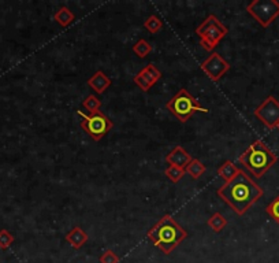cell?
Returning a JSON list of instances; mask_svg holds the SVG:
<instances>
[{
    "label": "cell",
    "mask_w": 279,
    "mask_h": 263,
    "mask_svg": "<svg viewBox=\"0 0 279 263\" xmlns=\"http://www.w3.org/2000/svg\"><path fill=\"white\" fill-rule=\"evenodd\" d=\"M263 195L262 188L242 170L232 181L218 189V196L238 215H244Z\"/></svg>",
    "instance_id": "6da1fadb"
},
{
    "label": "cell",
    "mask_w": 279,
    "mask_h": 263,
    "mask_svg": "<svg viewBox=\"0 0 279 263\" xmlns=\"http://www.w3.org/2000/svg\"><path fill=\"white\" fill-rule=\"evenodd\" d=\"M148 238L163 254L169 255L188 238V232L170 214H166L148 230Z\"/></svg>",
    "instance_id": "7a4b0ae2"
},
{
    "label": "cell",
    "mask_w": 279,
    "mask_h": 263,
    "mask_svg": "<svg viewBox=\"0 0 279 263\" xmlns=\"http://www.w3.org/2000/svg\"><path fill=\"white\" fill-rule=\"evenodd\" d=\"M238 161L256 179H260L278 162V158L262 140H256L240 155Z\"/></svg>",
    "instance_id": "3957f363"
},
{
    "label": "cell",
    "mask_w": 279,
    "mask_h": 263,
    "mask_svg": "<svg viewBox=\"0 0 279 263\" xmlns=\"http://www.w3.org/2000/svg\"><path fill=\"white\" fill-rule=\"evenodd\" d=\"M166 108L182 123L188 122V119L196 113H203V114L210 113V110L201 106L199 100L195 96H192L185 88L178 91L177 94L166 103Z\"/></svg>",
    "instance_id": "277c9868"
},
{
    "label": "cell",
    "mask_w": 279,
    "mask_h": 263,
    "mask_svg": "<svg viewBox=\"0 0 279 263\" xmlns=\"http://www.w3.org/2000/svg\"><path fill=\"white\" fill-rule=\"evenodd\" d=\"M200 37V46L205 51H214L216 46L223 40L228 33V29L220 22V19L214 14H210L196 29Z\"/></svg>",
    "instance_id": "5b68a950"
},
{
    "label": "cell",
    "mask_w": 279,
    "mask_h": 263,
    "mask_svg": "<svg viewBox=\"0 0 279 263\" xmlns=\"http://www.w3.org/2000/svg\"><path fill=\"white\" fill-rule=\"evenodd\" d=\"M77 114L82 118L81 129L85 133H88L95 141L102 140L103 137L106 136L107 133L114 126V122L100 110L93 113V114H85L82 110H78Z\"/></svg>",
    "instance_id": "8992f818"
},
{
    "label": "cell",
    "mask_w": 279,
    "mask_h": 263,
    "mask_svg": "<svg viewBox=\"0 0 279 263\" xmlns=\"http://www.w3.org/2000/svg\"><path fill=\"white\" fill-rule=\"evenodd\" d=\"M246 11L259 25L268 28L279 17V2L276 0H253L246 6Z\"/></svg>",
    "instance_id": "52a82bcc"
},
{
    "label": "cell",
    "mask_w": 279,
    "mask_h": 263,
    "mask_svg": "<svg viewBox=\"0 0 279 263\" xmlns=\"http://www.w3.org/2000/svg\"><path fill=\"white\" fill-rule=\"evenodd\" d=\"M254 117L268 129H275L279 123V102L271 95L253 111Z\"/></svg>",
    "instance_id": "ba28073f"
},
{
    "label": "cell",
    "mask_w": 279,
    "mask_h": 263,
    "mask_svg": "<svg viewBox=\"0 0 279 263\" xmlns=\"http://www.w3.org/2000/svg\"><path fill=\"white\" fill-rule=\"evenodd\" d=\"M200 68L210 77V80L214 81V82H218L231 69V64L228 63L226 59H223L220 54L214 52V54L208 56L207 59L204 60Z\"/></svg>",
    "instance_id": "9c48e42d"
},
{
    "label": "cell",
    "mask_w": 279,
    "mask_h": 263,
    "mask_svg": "<svg viewBox=\"0 0 279 263\" xmlns=\"http://www.w3.org/2000/svg\"><path fill=\"white\" fill-rule=\"evenodd\" d=\"M193 158L191 157V154L188 152L181 145H177L173 151H170L166 157V162L169 165L177 166V167H181V169H185L186 166L191 163V161Z\"/></svg>",
    "instance_id": "30bf717a"
},
{
    "label": "cell",
    "mask_w": 279,
    "mask_h": 263,
    "mask_svg": "<svg viewBox=\"0 0 279 263\" xmlns=\"http://www.w3.org/2000/svg\"><path fill=\"white\" fill-rule=\"evenodd\" d=\"M112 84V81L106 73L102 72V70H98L88 80V85L92 88L98 95H103Z\"/></svg>",
    "instance_id": "8fae6325"
},
{
    "label": "cell",
    "mask_w": 279,
    "mask_h": 263,
    "mask_svg": "<svg viewBox=\"0 0 279 263\" xmlns=\"http://www.w3.org/2000/svg\"><path fill=\"white\" fill-rule=\"evenodd\" d=\"M64 240H66V242H67L73 248L80 250L81 247L88 242V234H86V232H85L81 226H74L70 232L66 233Z\"/></svg>",
    "instance_id": "7c38bea8"
},
{
    "label": "cell",
    "mask_w": 279,
    "mask_h": 263,
    "mask_svg": "<svg viewBox=\"0 0 279 263\" xmlns=\"http://www.w3.org/2000/svg\"><path fill=\"white\" fill-rule=\"evenodd\" d=\"M240 170L241 169H238L237 166L234 165L231 161H226L218 167V176L222 180H224V184H227L237 177Z\"/></svg>",
    "instance_id": "4fadbf2b"
},
{
    "label": "cell",
    "mask_w": 279,
    "mask_h": 263,
    "mask_svg": "<svg viewBox=\"0 0 279 263\" xmlns=\"http://www.w3.org/2000/svg\"><path fill=\"white\" fill-rule=\"evenodd\" d=\"M54 19H55L62 28H66V26L70 25L72 22H74V19H76V14L73 13L68 7L63 6V7H60V9L54 14Z\"/></svg>",
    "instance_id": "5bb4252c"
},
{
    "label": "cell",
    "mask_w": 279,
    "mask_h": 263,
    "mask_svg": "<svg viewBox=\"0 0 279 263\" xmlns=\"http://www.w3.org/2000/svg\"><path fill=\"white\" fill-rule=\"evenodd\" d=\"M138 73L141 74V76L144 77L145 80L148 81L149 84H151V86H153V85L156 84L157 81L161 78L160 70H159V69H157L153 63L147 64V66H145L144 69H141Z\"/></svg>",
    "instance_id": "9a60e30c"
},
{
    "label": "cell",
    "mask_w": 279,
    "mask_h": 263,
    "mask_svg": "<svg viewBox=\"0 0 279 263\" xmlns=\"http://www.w3.org/2000/svg\"><path fill=\"white\" fill-rule=\"evenodd\" d=\"M185 171L189 174L193 180H199L200 177L207 171V167H205V165H203V162L200 161V159H196L195 158V159H192L189 165L186 166Z\"/></svg>",
    "instance_id": "2e32d148"
},
{
    "label": "cell",
    "mask_w": 279,
    "mask_h": 263,
    "mask_svg": "<svg viewBox=\"0 0 279 263\" xmlns=\"http://www.w3.org/2000/svg\"><path fill=\"white\" fill-rule=\"evenodd\" d=\"M207 224L215 233H219V232H222V230L226 228V225H227V220L224 218L222 212H214V214L208 218Z\"/></svg>",
    "instance_id": "e0dca14e"
},
{
    "label": "cell",
    "mask_w": 279,
    "mask_h": 263,
    "mask_svg": "<svg viewBox=\"0 0 279 263\" xmlns=\"http://www.w3.org/2000/svg\"><path fill=\"white\" fill-rule=\"evenodd\" d=\"M133 52H134L138 58L144 59V58H147V56L152 52V46H151L145 38H140L138 41L133 46Z\"/></svg>",
    "instance_id": "ac0fdd59"
},
{
    "label": "cell",
    "mask_w": 279,
    "mask_h": 263,
    "mask_svg": "<svg viewBox=\"0 0 279 263\" xmlns=\"http://www.w3.org/2000/svg\"><path fill=\"white\" fill-rule=\"evenodd\" d=\"M82 107L88 111L89 114H93V113H96V111L100 110V107H102V100H100L96 95H88V96L82 100Z\"/></svg>",
    "instance_id": "d6986e66"
},
{
    "label": "cell",
    "mask_w": 279,
    "mask_h": 263,
    "mask_svg": "<svg viewBox=\"0 0 279 263\" xmlns=\"http://www.w3.org/2000/svg\"><path fill=\"white\" fill-rule=\"evenodd\" d=\"M185 169H181V167H177V166H173V165H170L167 169L165 170V174H166V177L171 181V183L174 184H177L179 180L185 176Z\"/></svg>",
    "instance_id": "ffe728a7"
},
{
    "label": "cell",
    "mask_w": 279,
    "mask_h": 263,
    "mask_svg": "<svg viewBox=\"0 0 279 263\" xmlns=\"http://www.w3.org/2000/svg\"><path fill=\"white\" fill-rule=\"evenodd\" d=\"M144 28L151 33H157L160 32V29L163 28V22H161L160 18H157L156 15H151L145 19Z\"/></svg>",
    "instance_id": "44dd1931"
},
{
    "label": "cell",
    "mask_w": 279,
    "mask_h": 263,
    "mask_svg": "<svg viewBox=\"0 0 279 263\" xmlns=\"http://www.w3.org/2000/svg\"><path fill=\"white\" fill-rule=\"evenodd\" d=\"M14 236L7 229L0 230V250H9L14 243Z\"/></svg>",
    "instance_id": "7402d4cb"
},
{
    "label": "cell",
    "mask_w": 279,
    "mask_h": 263,
    "mask_svg": "<svg viewBox=\"0 0 279 263\" xmlns=\"http://www.w3.org/2000/svg\"><path fill=\"white\" fill-rule=\"evenodd\" d=\"M266 211L275 222H278L279 224V195L276 196V198H275V199L272 200L268 206H267Z\"/></svg>",
    "instance_id": "603a6c76"
},
{
    "label": "cell",
    "mask_w": 279,
    "mask_h": 263,
    "mask_svg": "<svg viewBox=\"0 0 279 263\" xmlns=\"http://www.w3.org/2000/svg\"><path fill=\"white\" fill-rule=\"evenodd\" d=\"M100 263H119V256L112 250H106L99 258Z\"/></svg>",
    "instance_id": "cb8c5ba5"
},
{
    "label": "cell",
    "mask_w": 279,
    "mask_h": 263,
    "mask_svg": "<svg viewBox=\"0 0 279 263\" xmlns=\"http://www.w3.org/2000/svg\"><path fill=\"white\" fill-rule=\"evenodd\" d=\"M133 81H134V84L137 85V86H138L140 90L143 91V92H148V91L152 88V86H151V84H149L148 81L145 80L144 77L141 76L140 73H137V74H135L134 78H133Z\"/></svg>",
    "instance_id": "d4e9b609"
},
{
    "label": "cell",
    "mask_w": 279,
    "mask_h": 263,
    "mask_svg": "<svg viewBox=\"0 0 279 263\" xmlns=\"http://www.w3.org/2000/svg\"><path fill=\"white\" fill-rule=\"evenodd\" d=\"M276 129H278V130H279V123H278V125H276Z\"/></svg>",
    "instance_id": "484cf974"
}]
</instances>
